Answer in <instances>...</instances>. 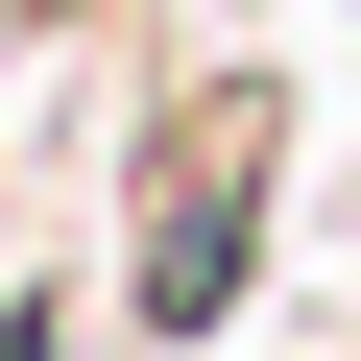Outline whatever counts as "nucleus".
I'll return each instance as SVG.
<instances>
[{
  "mask_svg": "<svg viewBox=\"0 0 361 361\" xmlns=\"http://www.w3.org/2000/svg\"><path fill=\"white\" fill-rule=\"evenodd\" d=\"M265 145H289V121H265L241 73L145 121V265H121L145 337H217V289H241V241H265Z\"/></svg>",
  "mask_w": 361,
  "mask_h": 361,
  "instance_id": "obj_1",
  "label": "nucleus"
}]
</instances>
